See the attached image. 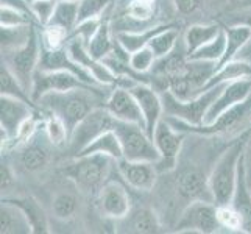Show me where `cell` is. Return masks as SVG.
Listing matches in <instances>:
<instances>
[{
    "instance_id": "cell-1",
    "label": "cell",
    "mask_w": 251,
    "mask_h": 234,
    "mask_svg": "<svg viewBox=\"0 0 251 234\" xmlns=\"http://www.w3.org/2000/svg\"><path fill=\"white\" fill-rule=\"evenodd\" d=\"M106 94L101 88H75L69 91H51L36 100L38 105L47 112L58 116L67 125L69 131L97 106L105 105Z\"/></svg>"
},
{
    "instance_id": "cell-2",
    "label": "cell",
    "mask_w": 251,
    "mask_h": 234,
    "mask_svg": "<svg viewBox=\"0 0 251 234\" xmlns=\"http://www.w3.org/2000/svg\"><path fill=\"white\" fill-rule=\"evenodd\" d=\"M251 133V125L225 150L215 161L209 173V189L215 205L231 203L236 192L240 162L244 159L245 144Z\"/></svg>"
},
{
    "instance_id": "cell-3",
    "label": "cell",
    "mask_w": 251,
    "mask_h": 234,
    "mask_svg": "<svg viewBox=\"0 0 251 234\" xmlns=\"http://www.w3.org/2000/svg\"><path fill=\"white\" fill-rule=\"evenodd\" d=\"M112 164H116V161L101 153L74 156L64 167V175L83 194L97 197L100 189L109 181Z\"/></svg>"
},
{
    "instance_id": "cell-4",
    "label": "cell",
    "mask_w": 251,
    "mask_h": 234,
    "mask_svg": "<svg viewBox=\"0 0 251 234\" xmlns=\"http://www.w3.org/2000/svg\"><path fill=\"white\" fill-rule=\"evenodd\" d=\"M169 122L175 127L178 131L186 134H198V136H217V134H242L245 128L251 125V95L239 103L237 106L225 111L222 116L211 124H189L176 117H166Z\"/></svg>"
},
{
    "instance_id": "cell-5",
    "label": "cell",
    "mask_w": 251,
    "mask_h": 234,
    "mask_svg": "<svg viewBox=\"0 0 251 234\" xmlns=\"http://www.w3.org/2000/svg\"><path fill=\"white\" fill-rule=\"evenodd\" d=\"M226 83H220L204 89L201 94L195 95L192 99L181 100L170 91H164L162 103H164V117H176L189 124H203L207 111L212 106L215 99L225 88Z\"/></svg>"
},
{
    "instance_id": "cell-6",
    "label": "cell",
    "mask_w": 251,
    "mask_h": 234,
    "mask_svg": "<svg viewBox=\"0 0 251 234\" xmlns=\"http://www.w3.org/2000/svg\"><path fill=\"white\" fill-rule=\"evenodd\" d=\"M41 49V33H38V28L34 27L28 41L24 46L14 50L2 52V64L10 69L11 74L16 77V80L30 94L33 91L34 74L39 69Z\"/></svg>"
},
{
    "instance_id": "cell-7",
    "label": "cell",
    "mask_w": 251,
    "mask_h": 234,
    "mask_svg": "<svg viewBox=\"0 0 251 234\" xmlns=\"http://www.w3.org/2000/svg\"><path fill=\"white\" fill-rule=\"evenodd\" d=\"M114 131L122 144L124 158L129 161H150L158 162L161 155L156 149V144L145 131V128L137 124L117 120Z\"/></svg>"
},
{
    "instance_id": "cell-8",
    "label": "cell",
    "mask_w": 251,
    "mask_h": 234,
    "mask_svg": "<svg viewBox=\"0 0 251 234\" xmlns=\"http://www.w3.org/2000/svg\"><path fill=\"white\" fill-rule=\"evenodd\" d=\"M116 122L117 119L111 114L105 105L92 109L71 133L69 149H71L74 156L78 155L86 145H89L94 139H97L103 133L109 131V130H114Z\"/></svg>"
},
{
    "instance_id": "cell-9",
    "label": "cell",
    "mask_w": 251,
    "mask_h": 234,
    "mask_svg": "<svg viewBox=\"0 0 251 234\" xmlns=\"http://www.w3.org/2000/svg\"><path fill=\"white\" fill-rule=\"evenodd\" d=\"M222 230L217 219V205L209 200H192L184 208L175 233L214 234Z\"/></svg>"
},
{
    "instance_id": "cell-10",
    "label": "cell",
    "mask_w": 251,
    "mask_h": 234,
    "mask_svg": "<svg viewBox=\"0 0 251 234\" xmlns=\"http://www.w3.org/2000/svg\"><path fill=\"white\" fill-rule=\"evenodd\" d=\"M34 106L30 103L10 97V95H2L0 97V133H2V153L8 149H13V144L22 124L27 120L33 112Z\"/></svg>"
},
{
    "instance_id": "cell-11",
    "label": "cell",
    "mask_w": 251,
    "mask_h": 234,
    "mask_svg": "<svg viewBox=\"0 0 251 234\" xmlns=\"http://www.w3.org/2000/svg\"><path fill=\"white\" fill-rule=\"evenodd\" d=\"M186 133L178 131L169 120L164 117L154 130L153 141L161 155V159L156 162V167L161 172H170L176 167L178 156L183 150Z\"/></svg>"
},
{
    "instance_id": "cell-12",
    "label": "cell",
    "mask_w": 251,
    "mask_h": 234,
    "mask_svg": "<svg viewBox=\"0 0 251 234\" xmlns=\"http://www.w3.org/2000/svg\"><path fill=\"white\" fill-rule=\"evenodd\" d=\"M75 88H103V86H95L83 81L78 75L67 71H41L38 69L34 74V83L31 97L36 102L41 95L51 91H69Z\"/></svg>"
},
{
    "instance_id": "cell-13",
    "label": "cell",
    "mask_w": 251,
    "mask_h": 234,
    "mask_svg": "<svg viewBox=\"0 0 251 234\" xmlns=\"http://www.w3.org/2000/svg\"><path fill=\"white\" fill-rule=\"evenodd\" d=\"M119 175L124 178L125 183L139 192H150L156 186L158 181V167L156 162L150 161H129L120 159L116 162Z\"/></svg>"
},
{
    "instance_id": "cell-14",
    "label": "cell",
    "mask_w": 251,
    "mask_h": 234,
    "mask_svg": "<svg viewBox=\"0 0 251 234\" xmlns=\"http://www.w3.org/2000/svg\"><path fill=\"white\" fill-rule=\"evenodd\" d=\"M97 206L103 217L116 222L131 211L133 202L122 184L117 181H108L97 195Z\"/></svg>"
},
{
    "instance_id": "cell-15",
    "label": "cell",
    "mask_w": 251,
    "mask_h": 234,
    "mask_svg": "<svg viewBox=\"0 0 251 234\" xmlns=\"http://www.w3.org/2000/svg\"><path fill=\"white\" fill-rule=\"evenodd\" d=\"M105 106L117 120H124L129 124H137L145 128V120L139 102L134 97L131 89L122 88V86H114L106 97Z\"/></svg>"
},
{
    "instance_id": "cell-16",
    "label": "cell",
    "mask_w": 251,
    "mask_h": 234,
    "mask_svg": "<svg viewBox=\"0 0 251 234\" xmlns=\"http://www.w3.org/2000/svg\"><path fill=\"white\" fill-rule=\"evenodd\" d=\"M129 89L134 94V97L139 102V106L142 109L144 120H145V131L153 139L154 130H156L158 124L164 119L162 95L158 94V91L149 83H137Z\"/></svg>"
},
{
    "instance_id": "cell-17",
    "label": "cell",
    "mask_w": 251,
    "mask_h": 234,
    "mask_svg": "<svg viewBox=\"0 0 251 234\" xmlns=\"http://www.w3.org/2000/svg\"><path fill=\"white\" fill-rule=\"evenodd\" d=\"M250 95H251V78H242V80L226 83L222 92L219 94V97L212 103L209 111H207L203 124L214 122L225 111H228L237 106L239 103L245 102Z\"/></svg>"
},
{
    "instance_id": "cell-18",
    "label": "cell",
    "mask_w": 251,
    "mask_h": 234,
    "mask_svg": "<svg viewBox=\"0 0 251 234\" xmlns=\"http://www.w3.org/2000/svg\"><path fill=\"white\" fill-rule=\"evenodd\" d=\"M158 214L150 208H131L124 219L116 220V233L129 234H158L162 233Z\"/></svg>"
},
{
    "instance_id": "cell-19",
    "label": "cell",
    "mask_w": 251,
    "mask_h": 234,
    "mask_svg": "<svg viewBox=\"0 0 251 234\" xmlns=\"http://www.w3.org/2000/svg\"><path fill=\"white\" fill-rule=\"evenodd\" d=\"M39 69L41 71H67V72H72L75 75H78L86 83L100 86V84L95 83L94 77L86 71L84 67H81L78 63H75L71 58L66 46L59 47V49H46L44 46H42Z\"/></svg>"
},
{
    "instance_id": "cell-20",
    "label": "cell",
    "mask_w": 251,
    "mask_h": 234,
    "mask_svg": "<svg viewBox=\"0 0 251 234\" xmlns=\"http://www.w3.org/2000/svg\"><path fill=\"white\" fill-rule=\"evenodd\" d=\"M176 189L186 200H212L209 177H204L198 169H186L176 178Z\"/></svg>"
},
{
    "instance_id": "cell-21",
    "label": "cell",
    "mask_w": 251,
    "mask_h": 234,
    "mask_svg": "<svg viewBox=\"0 0 251 234\" xmlns=\"http://www.w3.org/2000/svg\"><path fill=\"white\" fill-rule=\"evenodd\" d=\"M5 200L16 205L19 209L25 214V217L28 219L30 227L33 234H47L50 233V223L49 217L44 211V208L41 203L31 195H24V197H5Z\"/></svg>"
},
{
    "instance_id": "cell-22",
    "label": "cell",
    "mask_w": 251,
    "mask_h": 234,
    "mask_svg": "<svg viewBox=\"0 0 251 234\" xmlns=\"http://www.w3.org/2000/svg\"><path fill=\"white\" fill-rule=\"evenodd\" d=\"M231 205L234 206L237 209V212L240 214L242 233L251 234V187L247 181L244 159H242V162H240L237 186H236L234 197H232V200H231Z\"/></svg>"
},
{
    "instance_id": "cell-23",
    "label": "cell",
    "mask_w": 251,
    "mask_h": 234,
    "mask_svg": "<svg viewBox=\"0 0 251 234\" xmlns=\"http://www.w3.org/2000/svg\"><path fill=\"white\" fill-rule=\"evenodd\" d=\"M0 233L2 234H33L28 219L16 205L2 198L0 205Z\"/></svg>"
},
{
    "instance_id": "cell-24",
    "label": "cell",
    "mask_w": 251,
    "mask_h": 234,
    "mask_svg": "<svg viewBox=\"0 0 251 234\" xmlns=\"http://www.w3.org/2000/svg\"><path fill=\"white\" fill-rule=\"evenodd\" d=\"M169 25H162V24H154L151 27L145 28V30H139V31H116L114 36L117 41V46L122 49L126 55L133 53V52L139 50L141 47L149 46L150 39L158 34L159 31H162L164 28H167Z\"/></svg>"
},
{
    "instance_id": "cell-25",
    "label": "cell",
    "mask_w": 251,
    "mask_h": 234,
    "mask_svg": "<svg viewBox=\"0 0 251 234\" xmlns=\"http://www.w3.org/2000/svg\"><path fill=\"white\" fill-rule=\"evenodd\" d=\"M19 162L27 172H38L49 162V149L44 142H39L36 136L27 144L19 147Z\"/></svg>"
},
{
    "instance_id": "cell-26",
    "label": "cell",
    "mask_w": 251,
    "mask_h": 234,
    "mask_svg": "<svg viewBox=\"0 0 251 234\" xmlns=\"http://www.w3.org/2000/svg\"><path fill=\"white\" fill-rule=\"evenodd\" d=\"M116 46H117L116 36L112 38V34H111L109 21L103 17V22L99 27L97 33H95L92 36V39L88 42L89 53L92 55V58L99 59V61H103L105 58H108L109 55L114 53Z\"/></svg>"
},
{
    "instance_id": "cell-27",
    "label": "cell",
    "mask_w": 251,
    "mask_h": 234,
    "mask_svg": "<svg viewBox=\"0 0 251 234\" xmlns=\"http://www.w3.org/2000/svg\"><path fill=\"white\" fill-rule=\"evenodd\" d=\"M91 153H101V155H108L111 156L116 162L124 159V150H122V144H120L119 136L116 134L114 130H109V131L103 133L99 136L97 139H94L89 145H86L84 149L76 155H91Z\"/></svg>"
},
{
    "instance_id": "cell-28",
    "label": "cell",
    "mask_w": 251,
    "mask_h": 234,
    "mask_svg": "<svg viewBox=\"0 0 251 234\" xmlns=\"http://www.w3.org/2000/svg\"><path fill=\"white\" fill-rule=\"evenodd\" d=\"M223 30L219 24H194L184 33V46L187 49V53L197 50L207 42H211L219 36V33Z\"/></svg>"
},
{
    "instance_id": "cell-29",
    "label": "cell",
    "mask_w": 251,
    "mask_h": 234,
    "mask_svg": "<svg viewBox=\"0 0 251 234\" xmlns=\"http://www.w3.org/2000/svg\"><path fill=\"white\" fill-rule=\"evenodd\" d=\"M242 78H251V64L247 61H242V59H232V61L223 64L215 71V74L212 75V78L206 84L204 89L220 83H231L236 80H242Z\"/></svg>"
},
{
    "instance_id": "cell-30",
    "label": "cell",
    "mask_w": 251,
    "mask_h": 234,
    "mask_svg": "<svg viewBox=\"0 0 251 234\" xmlns=\"http://www.w3.org/2000/svg\"><path fill=\"white\" fill-rule=\"evenodd\" d=\"M225 30H226V49H225V55L220 59L217 69L236 59L240 49L251 38V30L244 25H228V27H225Z\"/></svg>"
},
{
    "instance_id": "cell-31",
    "label": "cell",
    "mask_w": 251,
    "mask_h": 234,
    "mask_svg": "<svg viewBox=\"0 0 251 234\" xmlns=\"http://www.w3.org/2000/svg\"><path fill=\"white\" fill-rule=\"evenodd\" d=\"M225 49H226V30H222L219 36L212 39L207 44L198 47L197 50L187 53L189 59H195V61H212V63H220V59L225 55Z\"/></svg>"
},
{
    "instance_id": "cell-32",
    "label": "cell",
    "mask_w": 251,
    "mask_h": 234,
    "mask_svg": "<svg viewBox=\"0 0 251 234\" xmlns=\"http://www.w3.org/2000/svg\"><path fill=\"white\" fill-rule=\"evenodd\" d=\"M80 21V2H69V0H58L53 16L49 24L61 25L66 30L74 31Z\"/></svg>"
},
{
    "instance_id": "cell-33",
    "label": "cell",
    "mask_w": 251,
    "mask_h": 234,
    "mask_svg": "<svg viewBox=\"0 0 251 234\" xmlns=\"http://www.w3.org/2000/svg\"><path fill=\"white\" fill-rule=\"evenodd\" d=\"M178 42H179V31L175 27L169 25L167 28H164L158 34H154L149 42V47L154 52L156 58L161 59L170 55L176 49Z\"/></svg>"
},
{
    "instance_id": "cell-34",
    "label": "cell",
    "mask_w": 251,
    "mask_h": 234,
    "mask_svg": "<svg viewBox=\"0 0 251 234\" xmlns=\"http://www.w3.org/2000/svg\"><path fill=\"white\" fill-rule=\"evenodd\" d=\"M0 91H2V95H10V97L24 100L36 108V102L33 100L31 94L16 80V77L5 64H2V69H0Z\"/></svg>"
},
{
    "instance_id": "cell-35",
    "label": "cell",
    "mask_w": 251,
    "mask_h": 234,
    "mask_svg": "<svg viewBox=\"0 0 251 234\" xmlns=\"http://www.w3.org/2000/svg\"><path fill=\"white\" fill-rule=\"evenodd\" d=\"M34 28V24L14 25V27H2V52L14 50L24 46L28 41Z\"/></svg>"
},
{
    "instance_id": "cell-36",
    "label": "cell",
    "mask_w": 251,
    "mask_h": 234,
    "mask_svg": "<svg viewBox=\"0 0 251 234\" xmlns=\"http://www.w3.org/2000/svg\"><path fill=\"white\" fill-rule=\"evenodd\" d=\"M44 131L47 136V141L53 144L55 147L69 145L71 139V131H69L67 125L63 122L58 116L49 112V116L44 117Z\"/></svg>"
},
{
    "instance_id": "cell-37",
    "label": "cell",
    "mask_w": 251,
    "mask_h": 234,
    "mask_svg": "<svg viewBox=\"0 0 251 234\" xmlns=\"http://www.w3.org/2000/svg\"><path fill=\"white\" fill-rule=\"evenodd\" d=\"M51 212L58 220H71L78 212V198L71 192H59L51 203Z\"/></svg>"
},
{
    "instance_id": "cell-38",
    "label": "cell",
    "mask_w": 251,
    "mask_h": 234,
    "mask_svg": "<svg viewBox=\"0 0 251 234\" xmlns=\"http://www.w3.org/2000/svg\"><path fill=\"white\" fill-rule=\"evenodd\" d=\"M156 61H158V58L149 46L141 47L139 50L133 52V53H129V56H128L129 67L139 75L149 74L153 69V66L156 64Z\"/></svg>"
},
{
    "instance_id": "cell-39",
    "label": "cell",
    "mask_w": 251,
    "mask_h": 234,
    "mask_svg": "<svg viewBox=\"0 0 251 234\" xmlns=\"http://www.w3.org/2000/svg\"><path fill=\"white\" fill-rule=\"evenodd\" d=\"M41 28V42L46 49L64 47L67 44L69 36H71V31L56 24H47Z\"/></svg>"
},
{
    "instance_id": "cell-40",
    "label": "cell",
    "mask_w": 251,
    "mask_h": 234,
    "mask_svg": "<svg viewBox=\"0 0 251 234\" xmlns=\"http://www.w3.org/2000/svg\"><path fill=\"white\" fill-rule=\"evenodd\" d=\"M217 219L222 230L229 233H242V219L231 203L217 205Z\"/></svg>"
},
{
    "instance_id": "cell-41",
    "label": "cell",
    "mask_w": 251,
    "mask_h": 234,
    "mask_svg": "<svg viewBox=\"0 0 251 234\" xmlns=\"http://www.w3.org/2000/svg\"><path fill=\"white\" fill-rule=\"evenodd\" d=\"M34 17L22 10H17L13 6H3L0 8V25L2 27H14V25H25L33 24Z\"/></svg>"
},
{
    "instance_id": "cell-42",
    "label": "cell",
    "mask_w": 251,
    "mask_h": 234,
    "mask_svg": "<svg viewBox=\"0 0 251 234\" xmlns=\"http://www.w3.org/2000/svg\"><path fill=\"white\" fill-rule=\"evenodd\" d=\"M154 14V3L141 2V0H129L126 5V17L137 24H145Z\"/></svg>"
},
{
    "instance_id": "cell-43",
    "label": "cell",
    "mask_w": 251,
    "mask_h": 234,
    "mask_svg": "<svg viewBox=\"0 0 251 234\" xmlns=\"http://www.w3.org/2000/svg\"><path fill=\"white\" fill-rule=\"evenodd\" d=\"M114 3V0H80V21L103 17L108 8Z\"/></svg>"
},
{
    "instance_id": "cell-44",
    "label": "cell",
    "mask_w": 251,
    "mask_h": 234,
    "mask_svg": "<svg viewBox=\"0 0 251 234\" xmlns=\"http://www.w3.org/2000/svg\"><path fill=\"white\" fill-rule=\"evenodd\" d=\"M56 2L58 0H33L30 3L31 14L34 17V21H36L41 27H44V25L50 22L55 11Z\"/></svg>"
},
{
    "instance_id": "cell-45",
    "label": "cell",
    "mask_w": 251,
    "mask_h": 234,
    "mask_svg": "<svg viewBox=\"0 0 251 234\" xmlns=\"http://www.w3.org/2000/svg\"><path fill=\"white\" fill-rule=\"evenodd\" d=\"M103 22V17H92V19H86L76 24V27L74 28V31L71 34H75V36L83 38L86 42H89L92 39V36L97 33L99 27Z\"/></svg>"
},
{
    "instance_id": "cell-46",
    "label": "cell",
    "mask_w": 251,
    "mask_h": 234,
    "mask_svg": "<svg viewBox=\"0 0 251 234\" xmlns=\"http://www.w3.org/2000/svg\"><path fill=\"white\" fill-rule=\"evenodd\" d=\"M0 178H2V184H0L2 186V192L10 187L16 180L11 164L6 161V158H3V155H2V164H0Z\"/></svg>"
},
{
    "instance_id": "cell-47",
    "label": "cell",
    "mask_w": 251,
    "mask_h": 234,
    "mask_svg": "<svg viewBox=\"0 0 251 234\" xmlns=\"http://www.w3.org/2000/svg\"><path fill=\"white\" fill-rule=\"evenodd\" d=\"M173 3H175L179 13L189 14L197 10L198 5H200V0H173Z\"/></svg>"
},
{
    "instance_id": "cell-48",
    "label": "cell",
    "mask_w": 251,
    "mask_h": 234,
    "mask_svg": "<svg viewBox=\"0 0 251 234\" xmlns=\"http://www.w3.org/2000/svg\"><path fill=\"white\" fill-rule=\"evenodd\" d=\"M244 166H245V173H247V181L251 186V133L245 144V152H244Z\"/></svg>"
},
{
    "instance_id": "cell-49",
    "label": "cell",
    "mask_w": 251,
    "mask_h": 234,
    "mask_svg": "<svg viewBox=\"0 0 251 234\" xmlns=\"http://www.w3.org/2000/svg\"><path fill=\"white\" fill-rule=\"evenodd\" d=\"M229 25H244V27L251 30V10H248L247 13H240V14H234L228 21Z\"/></svg>"
},
{
    "instance_id": "cell-50",
    "label": "cell",
    "mask_w": 251,
    "mask_h": 234,
    "mask_svg": "<svg viewBox=\"0 0 251 234\" xmlns=\"http://www.w3.org/2000/svg\"><path fill=\"white\" fill-rule=\"evenodd\" d=\"M236 59H242V61H247L251 64V38L245 42V46L240 49Z\"/></svg>"
},
{
    "instance_id": "cell-51",
    "label": "cell",
    "mask_w": 251,
    "mask_h": 234,
    "mask_svg": "<svg viewBox=\"0 0 251 234\" xmlns=\"http://www.w3.org/2000/svg\"><path fill=\"white\" fill-rule=\"evenodd\" d=\"M240 8H244V10H251V0H240Z\"/></svg>"
},
{
    "instance_id": "cell-52",
    "label": "cell",
    "mask_w": 251,
    "mask_h": 234,
    "mask_svg": "<svg viewBox=\"0 0 251 234\" xmlns=\"http://www.w3.org/2000/svg\"><path fill=\"white\" fill-rule=\"evenodd\" d=\"M141 2H147V3H154L156 0H141Z\"/></svg>"
},
{
    "instance_id": "cell-53",
    "label": "cell",
    "mask_w": 251,
    "mask_h": 234,
    "mask_svg": "<svg viewBox=\"0 0 251 234\" xmlns=\"http://www.w3.org/2000/svg\"><path fill=\"white\" fill-rule=\"evenodd\" d=\"M69 2H80V0H69Z\"/></svg>"
},
{
    "instance_id": "cell-54",
    "label": "cell",
    "mask_w": 251,
    "mask_h": 234,
    "mask_svg": "<svg viewBox=\"0 0 251 234\" xmlns=\"http://www.w3.org/2000/svg\"><path fill=\"white\" fill-rule=\"evenodd\" d=\"M27 2H28V3H30V2H31V0H27Z\"/></svg>"
},
{
    "instance_id": "cell-55",
    "label": "cell",
    "mask_w": 251,
    "mask_h": 234,
    "mask_svg": "<svg viewBox=\"0 0 251 234\" xmlns=\"http://www.w3.org/2000/svg\"><path fill=\"white\" fill-rule=\"evenodd\" d=\"M31 2H33V0H31ZM31 2H30V3H31Z\"/></svg>"
},
{
    "instance_id": "cell-56",
    "label": "cell",
    "mask_w": 251,
    "mask_h": 234,
    "mask_svg": "<svg viewBox=\"0 0 251 234\" xmlns=\"http://www.w3.org/2000/svg\"><path fill=\"white\" fill-rule=\"evenodd\" d=\"M250 187H251V186H250Z\"/></svg>"
}]
</instances>
